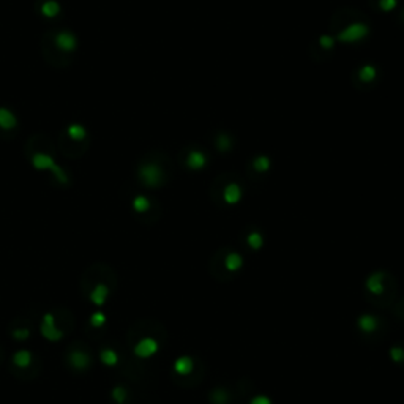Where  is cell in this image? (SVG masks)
Masks as SVG:
<instances>
[{"mask_svg": "<svg viewBox=\"0 0 404 404\" xmlns=\"http://www.w3.org/2000/svg\"><path fill=\"white\" fill-rule=\"evenodd\" d=\"M368 27L363 24H354L351 27H347L344 32H341L339 34V40L344 41V43H355L363 40V38L368 35Z\"/></svg>", "mask_w": 404, "mask_h": 404, "instance_id": "cell-1", "label": "cell"}, {"mask_svg": "<svg viewBox=\"0 0 404 404\" xmlns=\"http://www.w3.org/2000/svg\"><path fill=\"white\" fill-rule=\"evenodd\" d=\"M240 199H242V189H240L237 183H231L224 189V201L227 204H237Z\"/></svg>", "mask_w": 404, "mask_h": 404, "instance_id": "cell-2", "label": "cell"}, {"mask_svg": "<svg viewBox=\"0 0 404 404\" xmlns=\"http://www.w3.org/2000/svg\"><path fill=\"white\" fill-rule=\"evenodd\" d=\"M207 164V158L205 155L202 153V152L199 150H194L189 153L188 156V166L191 168V169H201V168H204Z\"/></svg>", "mask_w": 404, "mask_h": 404, "instance_id": "cell-3", "label": "cell"}, {"mask_svg": "<svg viewBox=\"0 0 404 404\" xmlns=\"http://www.w3.org/2000/svg\"><path fill=\"white\" fill-rule=\"evenodd\" d=\"M381 6H382V10L390 11V10H393L395 6H396V0H382Z\"/></svg>", "mask_w": 404, "mask_h": 404, "instance_id": "cell-6", "label": "cell"}, {"mask_svg": "<svg viewBox=\"0 0 404 404\" xmlns=\"http://www.w3.org/2000/svg\"><path fill=\"white\" fill-rule=\"evenodd\" d=\"M254 166H256V169L261 170V172H265V170H267L269 166H270V160L267 156H259L256 160V163H254Z\"/></svg>", "mask_w": 404, "mask_h": 404, "instance_id": "cell-5", "label": "cell"}, {"mask_svg": "<svg viewBox=\"0 0 404 404\" xmlns=\"http://www.w3.org/2000/svg\"><path fill=\"white\" fill-rule=\"evenodd\" d=\"M360 78H362L363 81H366V82L372 81L376 78V68L372 65H365L362 69H360Z\"/></svg>", "mask_w": 404, "mask_h": 404, "instance_id": "cell-4", "label": "cell"}, {"mask_svg": "<svg viewBox=\"0 0 404 404\" xmlns=\"http://www.w3.org/2000/svg\"><path fill=\"white\" fill-rule=\"evenodd\" d=\"M320 43H322V46H324V48H330L332 44H333V40H332V38H328V36H322Z\"/></svg>", "mask_w": 404, "mask_h": 404, "instance_id": "cell-7", "label": "cell"}]
</instances>
